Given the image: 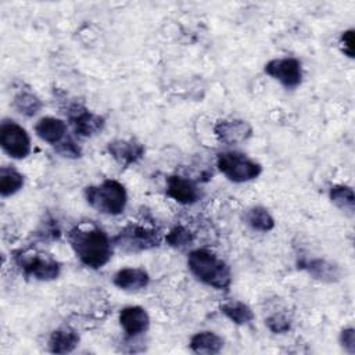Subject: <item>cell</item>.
<instances>
[{"label":"cell","mask_w":355,"mask_h":355,"mask_svg":"<svg viewBox=\"0 0 355 355\" xmlns=\"http://www.w3.org/2000/svg\"><path fill=\"white\" fill-rule=\"evenodd\" d=\"M35 133L46 143L51 146L60 144L67 136V123L54 116L40 118L35 125Z\"/></svg>","instance_id":"cell-15"},{"label":"cell","mask_w":355,"mask_h":355,"mask_svg":"<svg viewBox=\"0 0 355 355\" xmlns=\"http://www.w3.org/2000/svg\"><path fill=\"white\" fill-rule=\"evenodd\" d=\"M190 348L196 354L214 355L222 351L223 338L214 331H200L190 338Z\"/></svg>","instance_id":"cell-18"},{"label":"cell","mask_w":355,"mask_h":355,"mask_svg":"<svg viewBox=\"0 0 355 355\" xmlns=\"http://www.w3.org/2000/svg\"><path fill=\"white\" fill-rule=\"evenodd\" d=\"M54 148L61 157H65V158H79L82 155L80 147L69 137L62 140L60 144L54 146Z\"/></svg>","instance_id":"cell-26"},{"label":"cell","mask_w":355,"mask_h":355,"mask_svg":"<svg viewBox=\"0 0 355 355\" xmlns=\"http://www.w3.org/2000/svg\"><path fill=\"white\" fill-rule=\"evenodd\" d=\"M24 186V175L14 168L3 166L0 169V194L10 197L19 191Z\"/></svg>","instance_id":"cell-22"},{"label":"cell","mask_w":355,"mask_h":355,"mask_svg":"<svg viewBox=\"0 0 355 355\" xmlns=\"http://www.w3.org/2000/svg\"><path fill=\"white\" fill-rule=\"evenodd\" d=\"M187 266L191 275L201 283L216 290H227L232 284V270L229 265L205 248H197L187 257Z\"/></svg>","instance_id":"cell-2"},{"label":"cell","mask_w":355,"mask_h":355,"mask_svg":"<svg viewBox=\"0 0 355 355\" xmlns=\"http://www.w3.org/2000/svg\"><path fill=\"white\" fill-rule=\"evenodd\" d=\"M68 241L75 255L87 268L100 269L112 257V240L96 225L75 226L68 233Z\"/></svg>","instance_id":"cell-1"},{"label":"cell","mask_w":355,"mask_h":355,"mask_svg":"<svg viewBox=\"0 0 355 355\" xmlns=\"http://www.w3.org/2000/svg\"><path fill=\"white\" fill-rule=\"evenodd\" d=\"M218 169L232 182L244 183L258 178L262 172L261 164L239 151H223L216 157Z\"/></svg>","instance_id":"cell-4"},{"label":"cell","mask_w":355,"mask_h":355,"mask_svg":"<svg viewBox=\"0 0 355 355\" xmlns=\"http://www.w3.org/2000/svg\"><path fill=\"white\" fill-rule=\"evenodd\" d=\"M166 243L175 248H186L193 243V234L183 226H175L165 237Z\"/></svg>","instance_id":"cell-24"},{"label":"cell","mask_w":355,"mask_h":355,"mask_svg":"<svg viewBox=\"0 0 355 355\" xmlns=\"http://www.w3.org/2000/svg\"><path fill=\"white\" fill-rule=\"evenodd\" d=\"M268 329L272 331V333H276V334H283V333H287L291 327V323L288 320V318L283 313H273L270 316L266 318L265 320Z\"/></svg>","instance_id":"cell-25"},{"label":"cell","mask_w":355,"mask_h":355,"mask_svg":"<svg viewBox=\"0 0 355 355\" xmlns=\"http://www.w3.org/2000/svg\"><path fill=\"white\" fill-rule=\"evenodd\" d=\"M79 334L69 327L54 330L49 338V349L54 354H68L76 348Z\"/></svg>","instance_id":"cell-17"},{"label":"cell","mask_w":355,"mask_h":355,"mask_svg":"<svg viewBox=\"0 0 355 355\" xmlns=\"http://www.w3.org/2000/svg\"><path fill=\"white\" fill-rule=\"evenodd\" d=\"M302 269H305L312 277L322 280V282H336L340 279V269L337 265L322 259V258H315V259H308L305 262L300 263Z\"/></svg>","instance_id":"cell-16"},{"label":"cell","mask_w":355,"mask_h":355,"mask_svg":"<svg viewBox=\"0 0 355 355\" xmlns=\"http://www.w3.org/2000/svg\"><path fill=\"white\" fill-rule=\"evenodd\" d=\"M87 204L96 211L105 215H119L128 204V193L122 183L114 179H105L98 184H92L85 189Z\"/></svg>","instance_id":"cell-3"},{"label":"cell","mask_w":355,"mask_h":355,"mask_svg":"<svg viewBox=\"0 0 355 355\" xmlns=\"http://www.w3.org/2000/svg\"><path fill=\"white\" fill-rule=\"evenodd\" d=\"M107 150L111 154V157L123 166L136 164L140 158H143L146 153L144 146L133 139L112 140L107 144Z\"/></svg>","instance_id":"cell-13"},{"label":"cell","mask_w":355,"mask_h":355,"mask_svg":"<svg viewBox=\"0 0 355 355\" xmlns=\"http://www.w3.org/2000/svg\"><path fill=\"white\" fill-rule=\"evenodd\" d=\"M265 73L280 82L286 89H295L302 82V67L297 58H273L265 64Z\"/></svg>","instance_id":"cell-8"},{"label":"cell","mask_w":355,"mask_h":355,"mask_svg":"<svg viewBox=\"0 0 355 355\" xmlns=\"http://www.w3.org/2000/svg\"><path fill=\"white\" fill-rule=\"evenodd\" d=\"M329 197L337 208H340L341 211H344L349 215L354 214L355 196H354V190L349 186H344V184L331 186V189L329 191Z\"/></svg>","instance_id":"cell-21"},{"label":"cell","mask_w":355,"mask_h":355,"mask_svg":"<svg viewBox=\"0 0 355 355\" xmlns=\"http://www.w3.org/2000/svg\"><path fill=\"white\" fill-rule=\"evenodd\" d=\"M14 259L26 277L36 280H54L61 270L60 263L51 255L39 251H18Z\"/></svg>","instance_id":"cell-5"},{"label":"cell","mask_w":355,"mask_h":355,"mask_svg":"<svg viewBox=\"0 0 355 355\" xmlns=\"http://www.w3.org/2000/svg\"><path fill=\"white\" fill-rule=\"evenodd\" d=\"M214 133L219 143L232 146L245 141L252 135V128L243 119H222L216 122Z\"/></svg>","instance_id":"cell-11"},{"label":"cell","mask_w":355,"mask_h":355,"mask_svg":"<svg viewBox=\"0 0 355 355\" xmlns=\"http://www.w3.org/2000/svg\"><path fill=\"white\" fill-rule=\"evenodd\" d=\"M67 115H68L69 125L72 126L73 132L78 136H83V137L94 136L96 133L101 132L105 125V121L101 115L89 111L86 107L78 103H73L68 107Z\"/></svg>","instance_id":"cell-9"},{"label":"cell","mask_w":355,"mask_h":355,"mask_svg":"<svg viewBox=\"0 0 355 355\" xmlns=\"http://www.w3.org/2000/svg\"><path fill=\"white\" fill-rule=\"evenodd\" d=\"M0 146L14 159H22L31 153L29 135L12 119H4L0 125Z\"/></svg>","instance_id":"cell-7"},{"label":"cell","mask_w":355,"mask_h":355,"mask_svg":"<svg viewBox=\"0 0 355 355\" xmlns=\"http://www.w3.org/2000/svg\"><path fill=\"white\" fill-rule=\"evenodd\" d=\"M162 237L158 230L141 225H128L114 239L115 247L126 252H139L159 245Z\"/></svg>","instance_id":"cell-6"},{"label":"cell","mask_w":355,"mask_h":355,"mask_svg":"<svg viewBox=\"0 0 355 355\" xmlns=\"http://www.w3.org/2000/svg\"><path fill=\"white\" fill-rule=\"evenodd\" d=\"M112 283L123 291H139L148 286L150 276L143 268H123L114 275Z\"/></svg>","instance_id":"cell-14"},{"label":"cell","mask_w":355,"mask_h":355,"mask_svg":"<svg viewBox=\"0 0 355 355\" xmlns=\"http://www.w3.org/2000/svg\"><path fill=\"white\" fill-rule=\"evenodd\" d=\"M166 196L183 205H191L201 198L198 184L184 176L172 175L166 180Z\"/></svg>","instance_id":"cell-10"},{"label":"cell","mask_w":355,"mask_h":355,"mask_svg":"<svg viewBox=\"0 0 355 355\" xmlns=\"http://www.w3.org/2000/svg\"><path fill=\"white\" fill-rule=\"evenodd\" d=\"M341 44H343V51L345 55L349 58L354 57V29H348L343 32L341 35Z\"/></svg>","instance_id":"cell-28"},{"label":"cell","mask_w":355,"mask_h":355,"mask_svg":"<svg viewBox=\"0 0 355 355\" xmlns=\"http://www.w3.org/2000/svg\"><path fill=\"white\" fill-rule=\"evenodd\" d=\"M220 312L236 324H248L254 320L252 309L241 301H227L220 305Z\"/></svg>","instance_id":"cell-20"},{"label":"cell","mask_w":355,"mask_h":355,"mask_svg":"<svg viewBox=\"0 0 355 355\" xmlns=\"http://www.w3.org/2000/svg\"><path fill=\"white\" fill-rule=\"evenodd\" d=\"M244 222L257 232H269L275 227V219L269 211L261 205L251 207L244 214Z\"/></svg>","instance_id":"cell-19"},{"label":"cell","mask_w":355,"mask_h":355,"mask_svg":"<svg viewBox=\"0 0 355 355\" xmlns=\"http://www.w3.org/2000/svg\"><path fill=\"white\" fill-rule=\"evenodd\" d=\"M340 343L345 351L354 354L355 351V330L352 327L344 329L340 334Z\"/></svg>","instance_id":"cell-27"},{"label":"cell","mask_w":355,"mask_h":355,"mask_svg":"<svg viewBox=\"0 0 355 355\" xmlns=\"http://www.w3.org/2000/svg\"><path fill=\"white\" fill-rule=\"evenodd\" d=\"M14 107L19 114L25 116H33L40 111L42 101L36 94L28 90H22L14 97Z\"/></svg>","instance_id":"cell-23"},{"label":"cell","mask_w":355,"mask_h":355,"mask_svg":"<svg viewBox=\"0 0 355 355\" xmlns=\"http://www.w3.org/2000/svg\"><path fill=\"white\" fill-rule=\"evenodd\" d=\"M119 324L129 338H135L147 331L150 326V316L143 306H125L119 312Z\"/></svg>","instance_id":"cell-12"}]
</instances>
